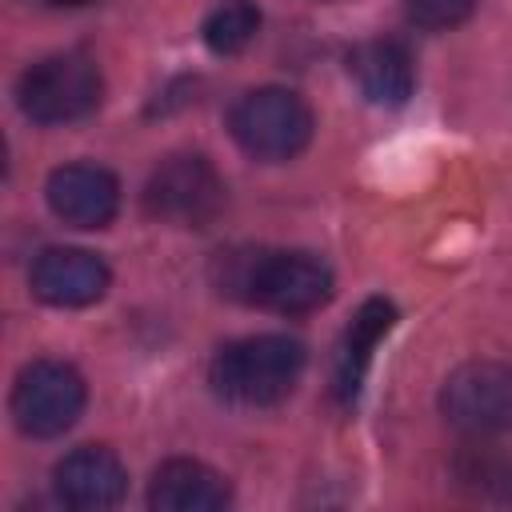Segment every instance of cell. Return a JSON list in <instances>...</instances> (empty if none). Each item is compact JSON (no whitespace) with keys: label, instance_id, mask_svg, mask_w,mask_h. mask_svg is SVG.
<instances>
[{"label":"cell","instance_id":"1","mask_svg":"<svg viewBox=\"0 0 512 512\" xmlns=\"http://www.w3.org/2000/svg\"><path fill=\"white\" fill-rule=\"evenodd\" d=\"M220 292L240 296L256 308L280 312V316H300L332 296V268L316 252H228L220 260Z\"/></svg>","mask_w":512,"mask_h":512},{"label":"cell","instance_id":"2","mask_svg":"<svg viewBox=\"0 0 512 512\" xmlns=\"http://www.w3.org/2000/svg\"><path fill=\"white\" fill-rule=\"evenodd\" d=\"M304 372V344L288 336H248L232 340L212 360V388L232 404H276Z\"/></svg>","mask_w":512,"mask_h":512},{"label":"cell","instance_id":"3","mask_svg":"<svg viewBox=\"0 0 512 512\" xmlns=\"http://www.w3.org/2000/svg\"><path fill=\"white\" fill-rule=\"evenodd\" d=\"M228 128L252 160L280 164L312 140V112L288 88H252L232 104Z\"/></svg>","mask_w":512,"mask_h":512},{"label":"cell","instance_id":"4","mask_svg":"<svg viewBox=\"0 0 512 512\" xmlns=\"http://www.w3.org/2000/svg\"><path fill=\"white\" fill-rule=\"evenodd\" d=\"M224 208V180L196 152L168 156L144 184V212L172 228H208Z\"/></svg>","mask_w":512,"mask_h":512},{"label":"cell","instance_id":"5","mask_svg":"<svg viewBox=\"0 0 512 512\" xmlns=\"http://www.w3.org/2000/svg\"><path fill=\"white\" fill-rule=\"evenodd\" d=\"M16 100L36 124H68L100 104V72L80 52H56L20 76Z\"/></svg>","mask_w":512,"mask_h":512},{"label":"cell","instance_id":"6","mask_svg":"<svg viewBox=\"0 0 512 512\" xmlns=\"http://www.w3.org/2000/svg\"><path fill=\"white\" fill-rule=\"evenodd\" d=\"M84 412V380L72 364L36 360L16 376L12 388V416L24 436L48 440L76 424Z\"/></svg>","mask_w":512,"mask_h":512},{"label":"cell","instance_id":"7","mask_svg":"<svg viewBox=\"0 0 512 512\" xmlns=\"http://www.w3.org/2000/svg\"><path fill=\"white\" fill-rule=\"evenodd\" d=\"M440 412L468 436H492L512 428V368L496 360L460 364L440 388Z\"/></svg>","mask_w":512,"mask_h":512},{"label":"cell","instance_id":"8","mask_svg":"<svg viewBox=\"0 0 512 512\" xmlns=\"http://www.w3.org/2000/svg\"><path fill=\"white\" fill-rule=\"evenodd\" d=\"M48 204L72 228H104L120 208V184L100 164H64L48 176Z\"/></svg>","mask_w":512,"mask_h":512},{"label":"cell","instance_id":"9","mask_svg":"<svg viewBox=\"0 0 512 512\" xmlns=\"http://www.w3.org/2000/svg\"><path fill=\"white\" fill-rule=\"evenodd\" d=\"M108 288V264L88 248H48L32 264V292L52 308H84Z\"/></svg>","mask_w":512,"mask_h":512},{"label":"cell","instance_id":"10","mask_svg":"<svg viewBox=\"0 0 512 512\" xmlns=\"http://www.w3.org/2000/svg\"><path fill=\"white\" fill-rule=\"evenodd\" d=\"M52 484H56L60 504H68L76 512H96V508H112L124 496L128 476H124V464L116 460V452H108L100 444H84L56 464Z\"/></svg>","mask_w":512,"mask_h":512},{"label":"cell","instance_id":"11","mask_svg":"<svg viewBox=\"0 0 512 512\" xmlns=\"http://www.w3.org/2000/svg\"><path fill=\"white\" fill-rule=\"evenodd\" d=\"M348 72L372 104H388V108L404 104L412 96V84H416V68H412L408 48L400 40H388V36L356 44L348 56Z\"/></svg>","mask_w":512,"mask_h":512},{"label":"cell","instance_id":"12","mask_svg":"<svg viewBox=\"0 0 512 512\" xmlns=\"http://www.w3.org/2000/svg\"><path fill=\"white\" fill-rule=\"evenodd\" d=\"M392 320H396V308L388 300H380V296L364 300L360 312L352 316V324H348V332L340 340V352H336V372H332V392H336L340 404L356 400L360 380H364V372L372 364V352L388 336Z\"/></svg>","mask_w":512,"mask_h":512},{"label":"cell","instance_id":"13","mask_svg":"<svg viewBox=\"0 0 512 512\" xmlns=\"http://www.w3.org/2000/svg\"><path fill=\"white\" fill-rule=\"evenodd\" d=\"M148 504L160 512H216L228 504V480L200 460H168L152 476Z\"/></svg>","mask_w":512,"mask_h":512},{"label":"cell","instance_id":"14","mask_svg":"<svg viewBox=\"0 0 512 512\" xmlns=\"http://www.w3.org/2000/svg\"><path fill=\"white\" fill-rule=\"evenodd\" d=\"M260 32V12L248 0H224L220 8H212V16L204 20V44L216 56H236L244 52Z\"/></svg>","mask_w":512,"mask_h":512},{"label":"cell","instance_id":"15","mask_svg":"<svg viewBox=\"0 0 512 512\" xmlns=\"http://www.w3.org/2000/svg\"><path fill=\"white\" fill-rule=\"evenodd\" d=\"M476 12V0H404V16L424 32H448Z\"/></svg>","mask_w":512,"mask_h":512},{"label":"cell","instance_id":"16","mask_svg":"<svg viewBox=\"0 0 512 512\" xmlns=\"http://www.w3.org/2000/svg\"><path fill=\"white\" fill-rule=\"evenodd\" d=\"M48 8H84V4H96V0H40Z\"/></svg>","mask_w":512,"mask_h":512}]
</instances>
